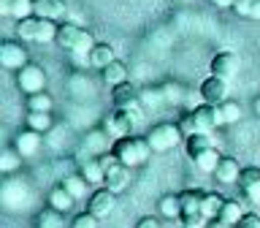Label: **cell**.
Masks as SVG:
<instances>
[{
  "mask_svg": "<svg viewBox=\"0 0 260 228\" xmlns=\"http://www.w3.org/2000/svg\"><path fill=\"white\" fill-rule=\"evenodd\" d=\"M255 111L260 114V98H257V101H255Z\"/></svg>",
  "mask_w": 260,
  "mask_h": 228,
  "instance_id": "7dc6e473",
  "label": "cell"
},
{
  "mask_svg": "<svg viewBox=\"0 0 260 228\" xmlns=\"http://www.w3.org/2000/svg\"><path fill=\"white\" fill-rule=\"evenodd\" d=\"M136 128V117H130V111H122V109H114L103 117V130L114 138H122V136H130Z\"/></svg>",
  "mask_w": 260,
  "mask_h": 228,
  "instance_id": "52a82bcc",
  "label": "cell"
},
{
  "mask_svg": "<svg viewBox=\"0 0 260 228\" xmlns=\"http://www.w3.org/2000/svg\"><path fill=\"white\" fill-rule=\"evenodd\" d=\"M160 93H162V101H168V103H182V101H184V87L176 84V81H168V84H162Z\"/></svg>",
  "mask_w": 260,
  "mask_h": 228,
  "instance_id": "836d02e7",
  "label": "cell"
},
{
  "mask_svg": "<svg viewBox=\"0 0 260 228\" xmlns=\"http://www.w3.org/2000/svg\"><path fill=\"white\" fill-rule=\"evenodd\" d=\"M239 174H241V168H239V163H236L233 158H222L219 166H217V171H214L217 182H222V185H236L239 182Z\"/></svg>",
  "mask_w": 260,
  "mask_h": 228,
  "instance_id": "ffe728a7",
  "label": "cell"
},
{
  "mask_svg": "<svg viewBox=\"0 0 260 228\" xmlns=\"http://www.w3.org/2000/svg\"><path fill=\"white\" fill-rule=\"evenodd\" d=\"M257 182H260V168L257 166L241 168V174H239V187H241V190H249V187L257 185Z\"/></svg>",
  "mask_w": 260,
  "mask_h": 228,
  "instance_id": "d590c367",
  "label": "cell"
},
{
  "mask_svg": "<svg viewBox=\"0 0 260 228\" xmlns=\"http://www.w3.org/2000/svg\"><path fill=\"white\" fill-rule=\"evenodd\" d=\"M114 207H117V193L109 190V187H98V190L89 195V201H87V212H92L98 220L111 215Z\"/></svg>",
  "mask_w": 260,
  "mask_h": 228,
  "instance_id": "30bf717a",
  "label": "cell"
},
{
  "mask_svg": "<svg viewBox=\"0 0 260 228\" xmlns=\"http://www.w3.org/2000/svg\"><path fill=\"white\" fill-rule=\"evenodd\" d=\"M16 87L22 90L24 95H32V93H44L46 90V71L36 63H27L24 68L16 71Z\"/></svg>",
  "mask_w": 260,
  "mask_h": 228,
  "instance_id": "8992f818",
  "label": "cell"
},
{
  "mask_svg": "<svg viewBox=\"0 0 260 228\" xmlns=\"http://www.w3.org/2000/svg\"><path fill=\"white\" fill-rule=\"evenodd\" d=\"M176 125H179V130H182L184 136H195V133H201V128H198V122H195V114H192V111H187L184 117L176 122Z\"/></svg>",
  "mask_w": 260,
  "mask_h": 228,
  "instance_id": "74e56055",
  "label": "cell"
},
{
  "mask_svg": "<svg viewBox=\"0 0 260 228\" xmlns=\"http://www.w3.org/2000/svg\"><path fill=\"white\" fill-rule=\"evenodd\" d=\"M195 114V122H198L201 133H211L214 128L225 125L222 120V109L219 106H211V103H203V106H195V109H190Z\"/></svg>",
  "mask_w": 260,
  "mask_h": 228,
  "instance_id": "8fae6325",
  "label": "cell"
},
{
  "mask_svg": "<svg viewBox=\"0 0 260 228\" xmlns=\"http://www.w3.org/2000/svg\"><path fill=\"white\" fill-rule=\"evenodd\" d=\"M81 177L87 179L89 185H106V168H103V163L101 158H84L81 160Z\"/></svg>",
  "mask_w": 260,
  "mask_h": 228,
  "instance_id": "ac0fdd59",
  "label": "cell"
},
{
  "mask_svg": "<svg viewBox=\"0 0 260 228\" xmlns=\"http://www.w3.org/2000/svg\"><path fill=\"white\" fill-rule=\"evenodd\" d=\"M182 130H179V125H174V122H160V125H154L149 130V136H146V141H149L152 152H168L174 150V147L182 141Z\"/></svg>",
  "mask_w": 260,
  "mask_h": 228,
  "instance_id": "277c9868",
  "label": "cell"
},
{
  "mask_svg": "<svg viewBox=\"0 0 260 228\" xmlns=\"http://www.w3.org/2000/svg\"><path fill=\"white\" fill-rule=\"evenodd\" d=\"M244 195H247L249 201H255V204H260V182H257V185H252L249 190H244Z\"/></svg>",
  "mask_w": 260,
  "mask_h": 228,
  "instance_id": "7bdbcfd3",
  "label": "cell"
},
{
  "mask_svg": "<svg viewBox=\"0 0 260 228\" xmlns=\"http://www.w3.org/2000/svg\"><path fill=\"white\" fill-rule=\"evenodd\" d=\"M60 185H62L65 190H68L76 201H81V198L87 195V185H89V182H87V179L81 177V174H71V177H65Z\"/></svg>",
  "mask_w": 260,
  "mask_h": 228,
  "instance_id": "d4e9b609",
  "label": "cell"
},
{
  "mask_svg": "<svg viewBox=\"0 0 260 228\" xmlns=\"http://www.w3.org/2000/svg\"><path fill=\"white\" fill-rule=\"evenodd\" d=\"M203 195L201 190H184L179 193V201H182V215H203L201 207H203Z\"/></svg>",
  "mask_w": 260,
  "mask_h": 228,
  "instance_id": "7402d4cb",
  "label": "cell"
},
{
  "mask_svg": "<svg viewBox=\"0 0 260 228\" xmlns=\"http://www.w3.org/2000/svg\"><path fill=\"white\" fill-rule=\"evenodd\" d=\"M30 60H27V49L16 41H3L0 44V65L3 68H11V71H19L24 68Z\"/></svg>",
  "mask_w": 260,
  "mask_h": 228,
  "instance_id": "9c48e42d",
  "label": "cell"
},
{
  "mask_svg": "<svg viewBox=\"0 0 260 228\" xmlns=\"http://www.w3.org/2000/svg\"><path fill=\"white\" fill-rule=\"evenodd\" d=\"M206 228H233V225H228V223H222V220H211V223H209Z\"/></svg>",
  "mask_w": 260,
  "mask_h": 228,
  "instance_id": "bcb514c9",
  "label": "cell"
},
{
  "mask_svg": "<svg viewBox=\"0 0 260 228\" xmlns=\"http://www.w3.org/2000/svg\"><path fill=\"white\" fill-rule=\"evenodd\" d=\"M19 163H22V155L16 150H6L3 155H0V171H6V174L16 171V168H19Z\"/></svg>",
  "mask_w": 260,
  "mask_h": 228,
  "instance_id": "e575fe53",
  "label": "cell"
},
{
  "mask_svg": "<svg viewBox=\"0 0 260 228\" xmlns=\"http://www.w3.org/2000/svg\"><path fill=\"white\" fill-rule=\"evenodd\" d=\"M54 120H52V111H27V128L38 130V133H46L52 130Z\"/></svg>",
  "mask_w": 260,
  "mask_h": 228,
  "instance_id": "4316f807",
  "label": "cell"
},
{
  "mask_svg": "<svg viewBox=\"0 0 260 228\" xmlns=\"http://www.w3.org/2000/svg\"><path fill=\"white\" fill-rule=\"evenodd\" d=\"M209 147H214L211 144V133H195V136H187V155L195 160L201 152H206Z\"/></svg>",
  "mask_w": 260,
  "mask_h": 228,
  "instance_id": "603a6c76",
  "label": "cell"
},
{
  "mask_svg": "<svg viewBox=\"0 0 260 228\" xmlns=\"http://www.w3.org/2000/svg\"><path fill=\"white\" fill-rule=\"evenodd\" d=\"M101 79H103L109 87H119V84H125V81H127V65L122 63V60L109 63V65H106V68L101 71Z\"/></svg>",
  "mask_w": 260,
  "mask_h": 228,
  "instance_id": "e0dca14e",
  "label": "cell"
},
{
  "mask_svg": "<svg viewBox=\"0 0 260 228\" xmlns=\"http://www.w3.org/2000/svg\"><path fill=\"white\" fill-rule=\"evenodd\" d=\"M219 109H222V120H225V125H231V122H239V120H241V106L236 103V101H225V103H219Z\"/></svg>",
  "mask_w": 260,
  "mask_h": 228,
  "instance_id": "8d00e7d4",
  "label": "cell"
},
{
  "mask_svg": "<svg viewBox=\"0 0 260 228\" xmlns=\"http://www.w3.org/2000/svg\"><path fill=\"white\" fill-rule=\"evenodd\" d=\"M106 136H109L106 130H89V133L81 138V152H79V155L87 152V158H89V155H103L106 147H109ZM81 160H84V158H81Z\"/></svg>",
  "mask_w": 260,
  "mask_h": 228,
  "instance_id": "2e32d148",
  "label": "cell"
},
{
  "mask_svg": "<svg viewBox=\"0 0 260 228\" xmlns=\"http://www.w3.org/2000/svg\"><path fill=\"white\" fill-rule=\"evenodd\" d=\"M201 98H203V103H211V106L225 103V101H228V79L214 76V73H211L209 79H203Z\"/></svg>",
  "mask_w": 260,
  "mask_h": 228,
  "instance_id": "7c38bea8",
  "label": "cell"
},
{
  "mask_svg": "<svg viewBox=\"0 0 260 228\" xmlns=\"http://www.w3.org/2000/svg\"><path fill=\"white\" fill-rule=\"evenodd\" d=\"M117 57H114V46H109V44H95L92 46V52L87 54V65H92V68H106L109 63H114Z\"/></svg>",
  "mask_w": 260,
  "mask_h": 228,
  "instance_id": "d6986e66",
  "label": "cell"
},
{
  "mask_svg": "<svg viewBox=\"0 0 260 228\" xmlns=\"http://www.w3.org/2000/svg\"><path fill=\"white\" fill-rule=\"evenodd\" d=\"M52 106H54V101H52V95L46 93H32V95H27V111H52Z\"/></svg>",
  "mask_w": 260,
  "mask_h": 228,
  "instance_id": "f546056e",
  "label": "cell"
},
{
  "mask_svg": "<svg viewBox=\"0 0 260 228\" xmlns=\"http://www.w3.org/2000/svg\"><path fill=\"white\" fill-rule=\"evenodd\" d=\"M11 3L14 0H0V16H11Z\"/></svg>",
  "mask_w": 260,
  "mask_h": 228,
  "instance_id": "ee69618b",
  "label": "cell"
},
{
  "mask_svg": "<svg viewBox=\"0 0 260 228\" xmlns=\"http://www.w3.org/2000/svg\"><path fill=\"white\" fill-rule=\"evenodd\" d=\"M219 152H217V147H209L206 152H201L198 158H195V166H198L201 171H211V174H214L217 171V166H219Z\"/></svg>",
  "mask_w": 260,
  "mask_h": 228,
  "instance_id": "f1b7e54d",
  "label": "cell"
},
{
  "mask_svg": "<svg viewBox=\"0 0 260 228\" xmlns=\"http://www.w3.org/2000/svg\"><path fill=\"white\" fill-rule=\"evenodd\" d=\"M160 215L168 217V220L182 217V201H179V195H174V193L162 195V198H160Z\"/></svg>",
  "mask_w": 260,
  "mask_h": 228,
  "instance_id": "83f0119b",
  "label": "cell"
},
{
  "mask_svg": "<svg viewBox=\"0 0 260 228\" xmlns=\"http://www.w3.org/2000/svg\"><path fill=\"white\" fill-rule=\"evenodd\" d=\"M209 68H211L214 76L233 79L236 73H239V68H241V60H239V54H233V52H217L214 57H211Z\"/></svg>",
  "mask_w": 260,
  "mask_h": 228,
  "instance_id": "4fadbf2b",
  "label": "cell"
},
{
  "mask_svg": "<svg viewBox=\"0 0 260 228\" xmlns=\"http://www.w3.org/2000/svg\"><path fill=\"white\" fill-rule=\"evenodd\" d=\"M111 152L117 155V160L125 163L127 168L144 166V163L152 158V147L146 141V136H122L114 141Z\"/></svg>",
  "mask_w": 260,
  "mask_h": 228,
  "instance_id": "7a4b0ae2",
  "label": "cell"
},
{
  "mask_svg": "<svg viewBox=\"0 0 260 228\" xmlns=\"http://www.w3.org/2000/svg\"><path fill=\"white\" fill-rule=\"evenodd\" d=\"M95 44H98V41L92 38V33L84 30V27H79V24L65 22V24H60V30H57V46H62L65 52H71L76 60L87 63V54L92 52Z\"/></svg>",
  "mask_w": 260,
  "mask_h": 228,
  "instance_id": "6da1fadb",
  "label": "cell"
},
{
  "mask_svg": "<svg viewBox=\"0 0 260 228\" xmlns=\"http://www.w3.org/2000/svg\"><path fill=\"white\" fill-rule=\"evenodd\" d=\"M65 220H62V212H57L52 207H46L44 212L38 215V228H62Z\"/></svg>",
  "mask_w": 260,
  "mask_h": 228,
  "instance_id": "d6a6232c",
  "label": "cell"
},
{
  "mask_svg": "<svg viewBox=\"0 0 260 228\" xmlns=\"http://www.w3.org/2000/svg\"><path fill=\"white\" fill-rule=\"evenodd\" d=\"M222 204H225V195H219V193H206V195H203V207H201L203 217H206V220H217L219 209H222Z\"/></svg>",
  "mask_w": 260,
  "mask_h": 228,
  "instance_id": "484cf974",
  "label": "cell"
},
{
  "mask_svg": "<svg viewBox=\"0 0 260 228\" xmlns=\"http://www.w3.org/2000/svg\"><path fill=\"white\" fill-rule=\"evenodd\" d=\"M136 228H160V220H154L152 215H149V217H141Z\"/></svg>",
  "mask_w": 260,
  "mask_h": 228,
  "instance_id": "b9f144b4",
  "label": "cell"
},
{
  "mask_svg": "<svg viewBox=\"0 0 260 228\" xmlns=\"http://www.w3.org/2000/svg\"><path fill=\"white\" fill-rule=\"evenodd\" d=\"M71 228H98V217L92 212H81L71 220Z\"/></svg>",
  "mask_w": 260,
  "mask_h": 228,
  "instance_id": "f35d334b",
  "label": "cell"
},
{
  "mask_svg": "<svg viewBox=\"0 0 260 228\" xmlns=\"http://www.w3.org/2000/svg\"><path fill=\"white\" fill-rule=\"evenodd\" d=\"M236 228H260V217L255 215V212H244V217L239 220Z\"/></svg>",
  "mask_w": 260,
  "mask_h": 228,
  "instance_id": "ab89813d",
  "label": "cell"
},
{
  "mask_svg": "<svg viewBox=\"0 0 260 228\" xmlns=\"http://www.w3.org/2000/svg\"><path fill=\"white\" fill-rule=\"evenodd\" d=\"M73 204H76V198H73L62 185L52 187V193H49V207H52V209H57V212H62V215H65V212L73 209Z\"/></svg>",
  "mask_w": 260,
  "mask_h": 228,
  "instance_id": "44dd1931",
  "label": "cell"
},
{
  "mask_svg": "<svg viewBox=\"0 0 260 228\" xmlns=\"http://www.w3.org/2000/svg\"><path fill=\"white\" fill-rule=\"evenodd\" d=\"M101 163H103V168H106V185L103 187H109V190H114V193L125 190L127 182H130V168L125 166V163H119L114 152L103 155Z\"/></svg>",
  "mask_w": 260,
  "mask_h": 228,
  "instance_id": "5b68a950",
  "label": "cell"
},
{
  "mask_svg": "<svg viewBox=\"0 0 260 228\" xmlns=\"http://www.w3.org/2000/svg\"><path fill=\"white\" fill-rule=\"evenodd\" d=\"M41 144H44V136H41L38 130L27 128V130H22V133L16 136V141H14V150L19 152L22 158H32V155H38Z\"/></svg>",
  "mask_w": 260,
  "mask_h": 228,
  "instance_id": "5bb4252c",
  "label": "cell"
},
{
  "mask_svg": "<svg viewBox=\"0 0 260 228\" xmlns=\"http://www.w3.org/2000/svg\"><path fill=\"white\" fill-rule=\"evenodd\" d=\"M27 16H36V0H14L11 3V19L22 22Z\"/></svg>",
  "mask_w": 260,
  "mask_h": 228,
  "instance_id": "1f68e13d",
  "label": "cell"
},
{
  "mask_svg": "<svg viewBox=\"0 0 260 228\" xmlns=\"http://www.w3.org/2000/svg\"><path fill=\"white\" fill-rule=\"evenodd\" d=\"M65 14H68V0H36V16L57 22Z\"/></svg>",
  "mask_w": 260,
  "mask_h": 228,
  "instance_id": "9a60e30c",
  "label": "cell"
},
{
  "mask_svg": "<svg viewBox=\"0 0 260 228\" xmlns=\"http://www.w3.org/2000/svg\"><path fill=\"white\" fill-rule=\"evenodd\" d=\"M244 217V209H241V204L239 201H225L222 204V209H219V215H217V220H222V223H228V225H239V220Z\"/></svg>",
  "mask_w": 260,
  "mask_h": 228,
  "instance_id": "cb8c5ba5",
  "label": "cell"
},
{
  "mask_svg": "<svg viewBox=\"0 0 260 228\" xmlns=\"http://www.w3.org/2000/svg\"><path fill=\"white\" fill-rule=\"evenodd\" d=\"M206 3L217 6V8H233V3H236V0H206Z\"/></svg>",
  "mask_w": 260,
  "mask_h": 228,
  "instance_id": "f6af8a7d",
  "label": "cell"
},
{
  "mask_svg": "<svg viewBox=\"0 0 260 228\" xmlns=\"http://www.w3.org/2000/svg\"><path fill=\"white\" fill-rule=\"evenodd\" d=\"M57 30H60V24H54L52 19H44V16H27V19L16 22V36L22 41H30V44L57 41Z\"/></svg>",
  "mask_w": 260,
  "mask_h": 228,
  "instance_id": "3957f363",
  "label": "cell"
},
{
  "mask_svg": "<svg viewBox=\"0 0 260 228\" xmlns=\"http://www.w3.org/2000/svg\"><path fill=\"white\" fill-rule=\"evenodd\" d=\"M179 220H182V225H187V228H201L206 217H203V215H182Z\"/></svg>",
  "mask_w": 260,
  "mask_h": 228,
  "instance_id": "60d3db41",
  "label": "cell"
},
{
  "mask_svg": "<svg viewBox=\"0 0 260 228\" xmlns=\"http://www.w3.org/2000/svg\"><path fill=\"white\" fill-rule=\"evenodd\" d=\"M111 101H114V109L133 111L136 117H141V95H138L136 90L127 84V81H125V84H119V87H114Z\"/></svg>",
  "mask_w": 260,
  "mask_h": 228,
  "instance_id": "ba28073f",
  "label": "cell"
},
{
  "mask_svg": "<svg viewBox=\"0 0 260 228\" xmlns=\"http://www.w3.org/2000/svg\"><path fill=\"white\" fill-rule=\"evenodd\" d=\"M179 228H187V225H179Z\"/></svg>",
  "mask_w": 260,
  "mask_h": 228,
  "instance_id": "c3c4849f",
  "label": "cell"
},
{
  "mask_svg": "<svg viewBox=\"0 0 260 228\" xmlns=\"http://www.w3.org/2000/svg\"><path fill=\"white\" fill-rule=\"evenodd\" d=\"M233 14L247 16V19H260V0H236Z\"/></svg>",
  "mask_w": 260,
  "mask_h": 228,
  "instance_id": "4dcf8cb0",
  "label": "cell"
}]
</instances>
